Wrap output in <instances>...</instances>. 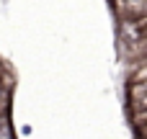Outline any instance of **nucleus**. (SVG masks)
I'll use <instances>...</instances> for the list:
<instances>
[{"mask_svg":"<svg viewBox=\"0 0 147 139\" xmlns=\"http://www.w3.org/2000/svg\"><path fill=\"white\" fill-rule=\"evenodd\" d=\"M0 129H5V116H3V111H0Z\"/></svg>","mask_w":147,"mask_h":139,"instance_id":"nucleus-1","label":"nucleus"}]
</instances>
